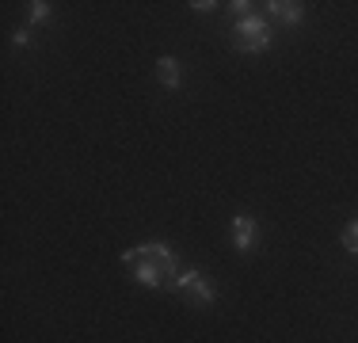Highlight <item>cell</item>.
I'll list each match as a JSON object with an SVG mask.
<instances>
[{
  "mask_svg": "<svg viewBox=\"0 0 358 343\" xmlns=\"http://www.w3.org/2000/svg\"><path fill=\"white\" fill-rule=\"evenodd\" d=\"M233 244H236V252H252V244H255V221L248 218V214L233 218Z\"/></svg>",
  "mask_w": 358,
  "mask_h": 343,
  "instance_id": "cell-1",
  "label": "cell"
},
{
  "mask_svg": "<svg viewBox=\"0 0 358 343\" xmlns=\"http://www.w3.org/2000/svg\"><path fill=\"white\" fill-rule=\"evenodd\" d=\"M160 279H164L160 263L152 260V255H141V260H138V282H141V286H149V290H157Z\"/></svg>",
  "mask_w": 358,
  "mask_h": 343,
  "instance_id": "cell-2",
  "label": "cell"
},
{
  "mask_svg": "<svg viewBox=\"0 0 358 343\" xmlns=\"http://www.w3.org/2000/svg\"><path fill=\"white\" fill-rule=\"evenodd\" d=\"M259 34H271V27H267V23L259 20V15H248V20H241V23H236V27H233V38H236V42L259 38Z\"/></svg>",
  "mask_w": 358,
  "mask_h": 343,
  "instance_id": "cell-3",
  "label": "cell"
},
{
  "mask_svg": "<svg viewBox=\"0 0 358 343\" xmlns=\"http://www.w3.org/2000/svg\"><path fill=\"white\" fill-rule=\"evenodd\" d=\"M267 12L275 15V20H282V23H301V4H294V0H271L267 4Z\"/></svg>",
  "mask_w": 358,
  "mask_h": 343,
  "instance_id": "cell-4",
  "label": "cell"
},
{
  "mask_svg": "<svg viewBox=\"0 0 358 343\" xmlns=\"http://www.w3.org/2000/svg\"><path fill=\"white\" fill-rule=\"evenodd\" d=\"M157 76L164 88H179V62L176 57H160L157 62Z\"/></svg>",
  "mask_w": 358,
  "mask_h": 343,
  "instance_id": "cell-5",
  "label": "cell"
},
{
  "mask_svg": "<svg viewBox=\"0 0 358 343\" xmlns=\"http://www.w3.org/2000/svg\"><path fill=\"white\" fill-rule=\"evenodd\" d=\"M191 298H194V305H214V286H210V279H199V282H194Z\"/></svg>",
  "mask_w": 358,
  "mask_h": 343,
  "instance_id": "cell-6",
  "label": "cell"
},
{
  "mask_svg": "<svg viewBox=\"0 0 358 343\" xmlns=\"http://www.w3.org/2000/svg\"><path fill=\"white\" fill-rule=\"evenodd\" d=\"M199 279H202V274H199V271L191 267V271H179L172 286H176V290H183V294H191V290H194V282H199Z\"/></svg>",
  "mask_w": 358,
  "mask_h": 343,
  "instance_id": "cell-7",
  "label": "cell"
},
{
  "mask_svg": "<svg viewBox=\"0 0 358 343\" xmlns=\"http://www.w3.org/2000/svg\"><path fill=\"white\" fill-rule=\"evenodd\" d=\"M271 46V34H259V38H248V42H236V50H244V54H259V50Z\"/></svg>",
  "mask_w": 358,
  "mask_h": 343,
  "instance_id": "cell-8",
  "label": "cell"
},
{
  "mask_svg": "<svg viewBox=\"0 0 358 343\" xmlns=\"http://www.w3.org/2000/svg\"><path fill=\"white\" fill-rule=\"evenodd\" d=\"M31 20H35V23L50 20V4H46V0H35V4H31Z\"/></svg>",
  "mask_w": 358,
  "mask_h": 343,
  "instance_id": "cell-9",
  "label": "cell"
},
{
  "mask_svg": "<svg viewBox=\"0 0 358 343\" xmlns=\"http://www.w3.org/2000/svg\"><path fill=\"white\" fill-rule=\"evenodd\" d=\"M343 244H347V252L358 255V221H351V229L343 233Z\"/></svg>",
  "mask_w": 358,
  "mask_h": 343,
  "instance_id": "cell-10",
  "label": "cell"
},
{
  "mask_svg": "<svg viewBox=\"0 0 358 343\" xmlns=\"http://www.w3.org/2000/svg\"><path fill=\"white\" fill-rule=\"evenodd\" d=\"M12 42H15V46L27 50V46H31V31H15V34H12Z\"/></svg>",
  "mask_w": 358,
  "mask_h": 343,
  "instance_id": "cell-11",
  "label": "cell"
},
{
  "mask_svg": "<svg viewBox=\"0 0 358 343\" xmlns=\"http://www.w3.org/2000/svg\"><path fill=\"white\" fill-rule=\"evenodd\" d=\"M191 8H194V12H214V8H217V4H214V0H194V4H191Z\"/></svg>",
  "mask_w": 358,
  "mask_h": 343,
  "instance_id": "cell-12",
  "label": "cell"
},
{
  "mask_svg": "<svg viewBox=\"0 0 358 343\" xmlns=\"http://www.w3.org/2000/svg\"><path fill=\"white\" fill-rule=\"evenodd\" d=\"M248 8H252L248 0H236V4H233V12H236V15H244V20H248Z\"/></svg>",
  "mask_w": 358,
  "mask_h": 343,
  "instance_id": "cell-13",
  "label": "cell"
}]
</instances>
